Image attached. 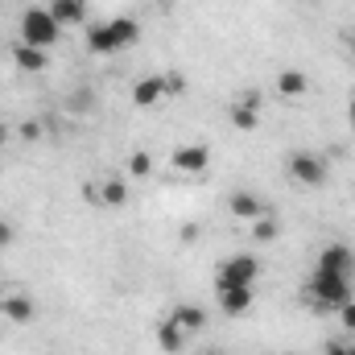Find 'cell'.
Wrapping results in <instances>:
<instances>
[{"label": "cell", "instance_id": "cb8c5ba5", "mask_svg": "<svg viewBox=\"0 0 355 355\" xmlns=\"http://www.w3.org/2000/svg\"><path fill=\"white\" fill-rule=\"evenodd\" d=\"M178 240H182V244H194V240H198V223H182V227H178Z\"/></svg>", "mask_w": 355, "mask_h": 355}, {"label": "cell", "instance_id": "484cf974", "mask_svg": "<svg viewBox=\"0 0 355 355\" xmlns=\"http://www.w3.org/2000/svg\"><path fill=\"white\" fill-rule=\"evenodd\" d=\"M347 120H352V128H355V99L347 103Z\"/></svg>", "mask_w": 355, "mask_h": 355}, {"label": "cell", "instance_id": "ac0fdd59", "mask_svg": "<svg viewBox=\"0 0 355 355\" xmlns=\"http://www.w3.org/2000/svg\"><path fill=\"white\" fill-rule=\"evenodd\" d=\"M157 347H162L166 355H178L182 347H186V331L178 327L174 318H166V322L157 327Z\"/></svg>", "mask_w": 355, "mask_h": 355}, {"label": "cell", "instance_id": "52a82bcc", "mask_svg": "<svg viewBox=\"0 0 355 355\" xmlns=\"http://www.w3.org/2000/svg\"><path fill=\"white\" fill-rule=\"evenodd\" d=\"M227 211H232V219L257 223L261 215H268V202L261 198V194H252V190H236V194L227 198Z\"/></svg>", "mask_w": 355, "mask_h": 355}, {"label": "cell", "instance_id": "9a60e30c", "mask_svg": "<svg viewBox=\"0 0 355 355\" xmlns=\"http://www.w3.org/2000/svg\"><path fill=\"white\" fill-rule=\"evenodd\" d=\"M33 297H25V293H8V297H0V314L8 318V322H29L33 318Z\"/></svg>", "mask_w": 355, "mask_h": 355}, {"label": "cell", "instance_id": "5b68a950", "mask_svg": "<svg viewBox=\"0 0 355 355\" xmlns=\"http://www.w3.org/2000/svg\"><path fill=\"white\" fill-rule=\"evenodd\" d=\"M289 178H293L297 186H327V178H331V166H327V157H322V153L297 149V153L289 157Z\"/></svg>", "mask_w": 355, "mask_h": 355}, {"label": "cell", "instance_id": "e0dca14e", "mask_svg": "<svg viewBox=\"0 0 355 355\" xmlns=\"http://www.w3.org/2000/svg\"><path fill=\"white\" fill-rule=\"evenodd\" d=\"M306 91H310V75H306V71H281V75H277V95L302 99Z\"/></svg>", "mask_w": 355, "mask_h": 355}, {"label": "cell", "instance_id": "ffe728a7", "mask_svg": "<svg viewBox=\"0 0 355 355\" xmlns=\"http://www.w3.org/2000/svg\"><path fill=\"white\" fill-rule=\"evenodd\" d=\"M153 174V157L149 153H132L128 157V178H149Z\"/></svg>", "mask_w": 355, "mask_h": 355}, {"label": "cell", "instance_id": "277c9868", "mask_svg": "<svg viewBox=\"0 0 355 355\" xmlns=\"http://www.w3.org/2000/svg\"><path fill=\"white\" fill-rule=\"evenodd\" d=\"M257 277H261V261L252 252H236L215 268V289H240V285H252Z\"/></svg>", "mask_w": 355, "mask_h": 355}, {"label": "cell", "instance_id": "7402d4cb", "mask_svg": "<svg viewBox=\"0 0 355 355\" xmlns=\"http://www.w3.org/2000/svg\"><path fill=\"white\" fill-rule=\"evenodd\" d=\"M12 244H17V227H12L8 219H0V252H4V248H12Z\"/></svg>", "mask_w": 355, "mask_h": 355}, {"label": "cell", "instance_id": "9c48e42d", "mask_svg": "<svg viewBox=\"0 0 355 355\" xmlns=\"http://www.w3.org/2000/svg\"><path fill=\"white\" fill-rule=\"evenodd\" d=\"M314 268H331V272H343V277H352L355 272V252L352 244H327L322 252H318V265Z\"/></svg>", "mask_w": 355, "mask_h": 355}, {"label": "cell", "instance_id": "4316f807", "mask_svg": "<svg viewBox=\"0 0 355 355\" xmlns=\"http://www.w3.org/2000/svg\"><path fill=\"white\" fill-rule=\"evenodd\" d=\"M347 46H352V58H355V37H352V42H347Z\"/></svg>", "mask_w": 355, "mask_h": 355}, {"label": "cell", "instance_id": "30bf717a", "mask_svg": "<svg viewBox=\"0 0 355 355\" xmlns=\"http://www.w3.org/2000/svg\"><path fill=\"white\" fill-rule=\"evenodd\" d=\"M46 8L58 21V29H75V25L87 21V0H50Z\"/></svg>", "mask_w": 355, "mask_h": 355}, {"label": "cell", "instance_id": "44dd1931", "mask_svg": "<svg viewBox=\"0 0 355 355\" xmlns=\"http://www.w3.org/2000/svg\"><path fill=\"white\" fill-rule=\"evenodd\" d=\"M162 83H166V95H182L186 91V75L170 71V75H162Z\"/></svg>", "mask_w": 355, "mask_h": 355}, {"label": "cell", "instance_id": "f1b7e54d", "mask_svg": "<svg viewBox=\"0 0 355 355\" xmlns=\"http://www.w3.org/2000/svg\"><path fill=\"white\" fill-rule=\"evenodd\" d=\"M207 355H211V352H207Z\"/></svg>", "mask_w": 355, "mask_h": 355}, {"label": "cell", "instance_id": "ba28073f", "mask_svg": "<svg viewBox=\"0 0 355 355\" xmlns=\"http://www.w3.org/2000/svg\"><path fill=\"white\" fill-rule=\"evenodd\" d=\"M12 67H17L21 75H42V71L50 67V50H37V46L17 42V46H12Z\"/></svg>", "mask_w": 355, "mask_h": 355}, {"label": "cell", "instance_id": "7c38bea8", "mask_svg": "<svg viewBox=\"0 0 355 355\" xmlns=\"http://www.w3.org/2000/svg\"><path fill=\"white\" fill-rule=\"evenodd\" d=\"M162 99H166V83H162V75H145V79L132 83V103H137V107L149 112V107H157Z\"/></svg>", "mask_w": 355, "mask_h": 355}, {"label": "cell", "instance_id": "603a6c76", "mask_svg": "<svg viewBox=\"0 0 355 355\" xmlns=\"http://www.w3.org/2000/svg\"><path fill=\"white\" fill-rule=\"evenodd\" d=\"M339 318H343V331H352L355 335V297L347 302V306H339Z\"/></svg>", "mask_w": 355, "mask_h": 355}, {"label": "cell", "instance_id": "3957f363", "mask_svg": "<svg viewBox=\"0 0 355 355\" xmlns=\"http://www.w3.org/2000/svg\"><path fill=\"white\" fill-rule=\"evenodd\" d=\"M21 42L25 46H37V50H50V46H58V37H62V29H58V21L50 17V8H42V4H29L25 12H21Z\"/></svg>", "mask_w": 355, "mask_h": 355}, {"label": "cell", "instance_id": "4fadbf2b", "mask_svg": "<svg viewBox=\"0 0 355 355\" xmlns=\"http://www.w3.org/2000/svg\"><path fill=\"white\" fill-rule=\"evenodd\" d=\"M91 198H95L99 207H112V211H116V207L128 202V182H124V178H103L99 190H91Z\"/></svg>", "mask_w": 355, "mask_h": 355}, {"label": "cell", "instance_id": "8992f818", "mask_svg": "<svg viewBox=\"0 0 355 355\" xmlns=\"http://www.w3.org/2000/svg\"><path fill=\"white\" fill-rule=\"evenodd\" d=\"M174 170L178 174H207L211 170V145H202V141H190V145H178L174 149Z\"/></svg>", "mask_w": 355, "mask_h": 355}, {"label": "cell", "instance_id": "5bb4252c", "mask_svg": "<svg viewBox=\"0 0 355 355\" xmlns=\"http://www.w3.org/2000/svg\"><path fill=\"white\" fill-rule=\"evenodd\" d=\"M257 124H261L257 95H248V99H236V103H232V128H240V132H252Z\"/></svg>", "mask_w": 355, "mask_h": 355}, {"label": "cell", "instance_id": "d6986e66", "mask_svg": "<svg viewBox=\"0 0 355 355\" xmlns=\"http://www.w3.org/2000/svg\"><path fill=\"white\" fill-rule=\"evenodd\" d=\"M252 236H257V240H277V236H281V223H277V215H272V211L261 215V219L252 223Z\"/></svg>", "mask_w": 355, "mask_h": 355}, {"label": "cell", "instance_id": "8fae6325", "mask_svg": "<svg viewBox=\"0 0 355 355\" xmlns=\"http://www.w3.org/2000/svg\"><path fill=\"white\" fill-rule=\"evenodd\" d=\"M252 285H240V289H219V310L227 314V318H244L248 310H252Z\"/></svg>", "mask_w": 355, "mask_h": 355}, {"label": "cell", "instance_id": "2e32d148", "mask_svg": "<svg viewBox=\"0 0 355 355\" xmlns=\"http://www.w3.org/2000/svg\"><path fill=\"white\" fill-rule=\"evenodd\" d=\"M170 318H174L186 335H194V331H202V327H207V310H202V306H194V302L174 306V314H170Z\"/></svg>", "mask_w": 355, "mask_h": 355}, {"label": "cell", "instance_id": "6da1fadb", "mask_svg": "<svg viewBox=\"0 0 355 355\" xmlns=\"http://www.w3.org/2000/svg\"><path fill=\"white\" fill-rule=\"evenodd\" d=\"M137 42H141V25L132 17H112V21H99L87 29L91 54H120V50H132Z\"/></svg>", "mask_w": 355, "mask_h": 355}, {"label": "cell", "instance_id": "7a4b0ae2", "mask_svg": "<svg viewBox=\"0 0 355 355\" xmlns=\"http://www.w3.org/2000/svg\"><path fill=\"white\" fill-rule=\"evenodd\" d=\"M306 293H310V302H314V306H322V310H339V306H347V302H352V277L331 272V268H314V272H310Z\"/></svg>", "mask_w": 355, "mask_h": 355}, {"label": "cell", "instance_id": "83f0119b", "mask_svg": "<svg viewBox=\"0 0 355 355\" xmlns=\"http://www.w3.org/2000/svg\"><path fill=\"white\" fill-rule=\"evenodd\" d=\"M0 145H4V132H0Z\"/></svg>", "mask_w": 355, "mask_h": 355}, {"label": "cell", "instance_id": "d4e9b609", "mask_svg": "<svg viewBox=\"0 0 355 355\" xmlns=\"http://www.w3.org/2000/svg\"><path fill=\"white\" fill-rule=\"evenodd\" d=\"M327 355H355V347H343V343H327Z\"/></svg>", "mask_w": 355, "mask_h": 355}]
</instances>
